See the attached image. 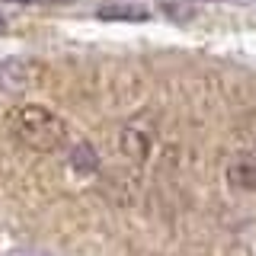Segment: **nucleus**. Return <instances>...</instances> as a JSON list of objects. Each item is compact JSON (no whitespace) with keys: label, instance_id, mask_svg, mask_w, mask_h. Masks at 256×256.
<instances>
[{"label":"nucleus","instance_id":"f257e3e1","mask_svg":"<svg viewBox=\"0 0 256 256\" xmlns=\"http://www.w3.org/2000/svg\"><path fill=\"white\" fill-rule=\"evenodd\" d=\"M6 132L13 134L22 148L36 150V154H58L70 141V125L64 122L58 112L26 102V106H13L6 112Z\"/></svg>","mask_w":256,"mask_h":256},{"label":"nucleus","instance_id":"20e7f679","mask_svg":"<svg viewBox=\"0 0 256 256\" xmlns=\"http://www.w3.org/2000/svg\"><path fill=\"white\" fill-rule=\"evenodd\" d=\"M150 148H154V134L141 125H125L118 132V150L125 157H132L134 164H144L150 157Z\"/></svg>","mask_w":256,"mask_h":256},{"label":"nucleus","instance_id":"f03ea898","mask_svg":"<svg viewBox=\"0 0 256 256\" xmlns=\"http://www.w3.org/2000/svg\"><path fill=\"white\" fill-rule=\"evenodd\" d=\"M45 77V68L38 61L16 58L0 64V93H26L32 86H38Z\"/></svg>","mask_w":256,"mask_h":256},{"label":"nucleus","instance_id":"423d86ee","mask_svg":"<svg viewBox=\"0 0 256 256\" xmlns=\"http://www.w3.org/2000/svg\"><path fill=\"white\" fill-rule=\"evenodd\" d=\"M100 20L144 22V20H150V13H148V10H141V6H132V4H112V6H102V10H100Z\"/></svg>","mask_w":256,"mask_h":256},{"label":"nucleus","instance_id":"39448f33","mask_svg":"<svg viewBox=\"0 0 256 256\" xmlns=\"http://www.w3.org/2000/svg\"><path fill=\"white\" fill-rule=\"evenodd\" d=\"M70 170H74L77 176H93L96 170H100V157H96L93 144L80 141L74 150H70Z\"/></svg>","mask_w":256,"mask_h":256},{"label":"nucleus","instance_id":"7ed1b4c3","mask_svg":"<svg viewBox=\"0 0 256 256\" xmlns=\"http://www.w3.org/2000/svg\"><path fill=\"white\" fill-rule=\"evenodd\" d=\"M224 180L234 192H256V148H244L230 157Z\"/></svg>","mask_w":256,"mask_h":256}]
</instances>
